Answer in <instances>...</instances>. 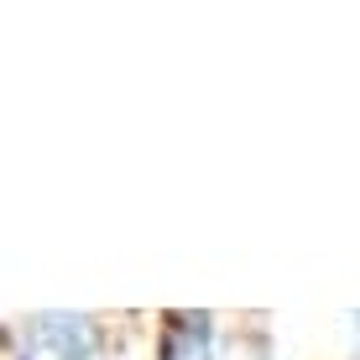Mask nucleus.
Returning a JSON list of instances; mask_svg holds the SVG:
<instances>
[{
	"mask_svg": "<svg viewBox=\"0 0 360 360\" xmlns=\"http://www.w3.org/2000/svg\"><path fill=\"white\" fill-rule=\"evenodd\" d=\"M209 355V319H178L167 329V355L162 360H204Z\"/></svg>",
	"mask_w": 360,
	"mask_h": 360,
	"instance_id": "1",
	"label": "nucleus"
}]
</instances>
